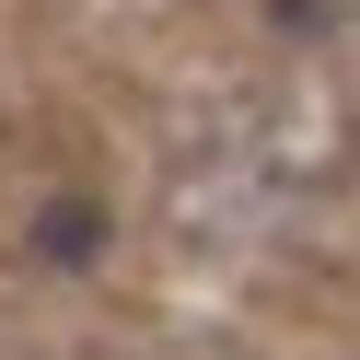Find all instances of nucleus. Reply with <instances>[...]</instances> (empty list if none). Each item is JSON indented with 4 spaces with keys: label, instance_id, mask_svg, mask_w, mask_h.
Returning <instances> with one entry per match:
<instances>
[{
    "label": "nucleus",
    "instance_id": "obj_2",
    "mask_svg": "<svg viewBox=\"0 0 360 360\" xmlns=\"http://www.w3.org/2000/svg\"><path fill=\"white\" fill-rule=\"evenodd\" d=\"M105 12H128V24H198V12H221L267 58H302V70H337V47H349V0H105Z\"/></svg>",
    "mask_w": 360,
    "mask_h": 360
},
{
    "label": "nucleus",
    "instance_id": "obj_1",
    "mask_svg": "<svg viewBox=\"0 0 360 360\" xmlns=\"http://www.w3.org/2000/svg\"><path fill=\"white\" fill-rule=\"evenodd\" d=\"M151 221H163L174 267L221 290H267L337 256L349 233V117L337 82L302 58L267 70H210L163 117L151 151Z\"/></svg>",
    "mask_w": 360,
    "mask_h": 360
}]
</instances>
